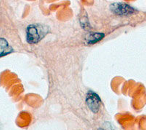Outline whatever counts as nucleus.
I'll use <instances>...</instances> for the list:
<instances>
[{
    "mask_svg": "<svg viewBox=\"0 0 146 130\" xmlns=\"http://www.w3.org/2000/svg\"><path fill=\"white\" fill-rule=\"evenodd\" d=\"M110 9L115 14L126 16L134 13L135 9L130 5L125 3L117 2L110 5Z\"/></svg>",
    "mask_w": 146,
    "mask_h": 130,
    "instance_id": "2",
    "label": "nucleus"
},
{
    "mask_svg": "<svg viewBox=\"0 0 146 130\" xmlns=\"http://www.w3.org/2000/svg\"><path fill=\"white\" fill-rule=\"evenodd\" d=\"M105 34L99 32H90L85 37V41L88 44H94L102 40Z\"/></svg>",
    "mask_w": 146,
    "mask_h": 130,
    "instance_id": "4",
    "label": "nucleus"
},
{
    "mask_svg": "<svg viewBox=\"0 0 146 130\" xmlns=\"http://www.w3.org/2000/svg\"><path fill=\"white\" fill-rule=\"evenodd\" d=\"M13 51V48L9 46L7 41L4 38H1V55L0 56L2 57L8 54L11 53Z\"/></svg>",
    "mask_w": 146,
    "mask_h": 130,
    "instance_id": "5",
    "label": "nucleus"
},
{
    "mask_svg": "<svg viewBox=\"0 0 146 130\" xmlns=\"http://www.w3.org/2000/svg\"><path fill=\"white\" fill-rule=\"evenodd\" d=\"M98 130H104V129H102V128H99V129H98Z\"/></svg>",
    "mask_w": 146,
    "mask_h": 130,
    "instance_id": "6",
    "label": "nucleus"
},
{
    "mask_svg": "<svg viewBox=\"0 0 146 130\" xmlns=\"http://www.w3.org/2000/svg\"><path fill=\"white\" fill-rule=\"evenodd\" d=\"M49 31V28L44 24H34L29 25L26 29V39L30 44L37 43Z\"/></svg>",
    "mask_w": 146,
    "mask_h": 130,
    "instance_id": "1",
    "label": "nucleus"
},
{
    "mask_svg": "<svg viewBox=\"0 0 146 130\" xmlns=\"http://www.w3.org/2000/svg\"><path fill=\"white\" fill-rule=\"evenodd\" d=\"M85 101L88 107L93 113H97L99 111L101 100L97 94L92 91H89L86 94Z\"/></svg>",
    "mask_w": 146,
    "mask_h": 130,
    "instance_id": "3",
    "label": "nucleus"
}]
</instances>
